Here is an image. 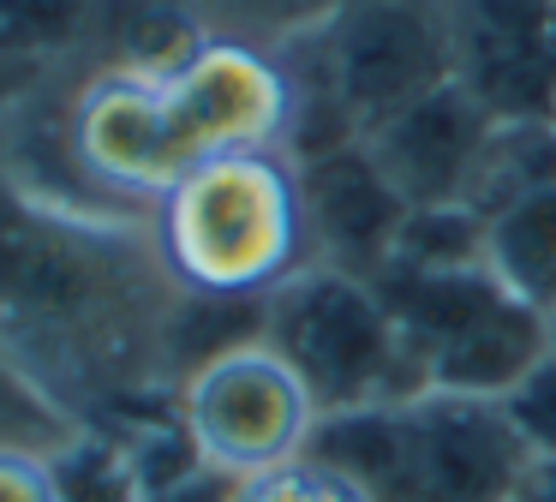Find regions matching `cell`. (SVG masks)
<instances>
[{"label": "cell", "mask_w": 556, "mask_h": 502, "mask_svg": "<svg viewBox=\"0 0 556 502\" xmlns=\"http://www.w3.org/2000/svg\"><path fill=\"white\" fill-rule=\"evenodd\" d=\"M61 78L0 126V365L73 430L126 437L174 413L186 293L150 210L66 167Z\"/></svg>", "instance_id": "obj_1"}, {"label": "cell", "mask_w": 556, "mask_h": 502, "mask_svg": "<svg viewBox=\"0 0 556 502\" xmlns=\"http://www.w3.org/2000/svg\"><path fill=\"white\" fill-rule=\"evenodd\" d=\"M156 251L192 299L257 305L317 263L300 162L288 150H240L198 162L150 210Z\"/></svg>", "instance_id": "obj_2"}, {"label": "cell", "mask_w": 556, "mask_h": 502, "mask_svg": "<svg viewBox=\"0 0 556 502\" xmlns=\"http://www.w3.org/2000/svg\"><path fill=\"white\" fill-rule=\"evenodd\" d=\"M281 66L293 78V162L365 143L401 108L455 84L443 0H353L281 48Z\"/></svg>", "instance_id": "obj_3"}, {"label": "cell", "mask_w": 556, "mask_h": 502, "mask_svg": "<svg viewBox=\"0 0 556 502\" xmlns=\"http://www.w3.org/2000/svg\"><path fill=\"white\" fill-rule=\"evenodd\" d=\"M305 454L365 485L371 502H520L532 473V454L503 401L437 389L324 413Z\"/></svg>", "instance_id": "obj_4"}, {"label": "cell", "mask_w": 556, "mask_h": 502, "mask_svg": "<svg viewBox=\"0 0 556 502\" xmlns=\"http://www.w3.org/2000/svg\"><path fill=\"white\" fill-rule=\"evenodd\" d=\"M264 341L300 371L317 413L425 394L383 287L329 263H305L264 299Z\"/></svg>", "instance_id": "obj_5"}, {"label": "cell", "mask_w": 556, "mask_h": 502, "mask_svg": "<svg viewBox=\"0 0 556 502\" xmlns=\"http://www.w3.org/2000/svg\"><path fill=\"white\" fill-rule=\"evenodd\" d=\"M425 389L503 401L544 353L551 317L520 305L491 269H389L377 275Z\"/></svg>", "instance_id": "obj_6"}, {"label": "cell", "mask_w": 556, "mask_h": 502, "mask_svg": "<svg viewBox=\"0 0 556 502\" xmlns=\"http://www.w3.org/2000/svg\"><path fill=\"white\" fill-rule=\"evenodd\" d=\"M174 406H180V425L192 437V454L228 485L300 461L312 449L317 418H324L300 371L264 335L192 365Z\"/></svg>", "instance_id": "obj_7"}, {"label": "cell", "mask_w": 556, "mask_h": 502, "mask_svg": "<svg viewBox=\"0 0 556 502\" xmlns=\"http://www.w3.org/2000/svg\"><path fill=\"white\" fill-rule=\"evenodd\" d=\"M61 90V150L66 167L85 179L97 198L156 210L162 191L180 174H192L180 150V131L168 114L162 72L126 66H85L66 72Z\"/></svg>", "instance_id": "obj_8"}, {"label": "cell", "mask_w": 556, "mask_h": 502, "mask_svg": "<svg viewBox=\"0 0 556 502\" xmlns=\"http://www.w3.org/2000/svg\"><path fill=\"white\" fill-rule=\"evenodd\" d=\"M162 90H168V114L192 167L240 150H288L293 78L269 48L210 36L192 60L162 72Z\"/></svg>", "instance_id": "obj_9"}, {"label": "cell", "mask_w": 556, "mask_h": 502, "mask_svg": "<svg viewBox=\"0 0 556 502\" xmlns=\"http://www.w3.org/2000/svg\"><path fill=\"white\" fill-rule=\"evenodd\" d=\"M455 84L491 120H556V0H443Z\"/></svg>", "instance_id": "obj_10"}, {"label": "cell", "mask_w": 556, "mask_h": 502, "mask_svg": "<svg viewBox=\"0 0 556 502\" xmlns=\"http://www.w3.org/2000/svg\"><path fill=\"white\" fill-rule=\"evenodd\" d=\"M491 126L496 120L460 84H443L425 102L401 108L389 126H377L365 138V150L383 167L389 186L401 191L407 210H443V203H467Z\"/></svg>", "instance_id": "obj_11"}, {"label": "cell", "mask_w": 556, "mask_h": 502, "mask_svg": "<svg viewBox=\"0 0 556 502\" xmlns=\"http://www.w3.org/2000/svg\"><path fill=\"white\" fill-rule=\"evenodd\" d=\"M300 186H305V222H312L317 263L377 281L395 258L407 203L383 179V167L371 162V150L341 143V150L312 155V162H300Z\"/></svg>", "instance_id": "obj_12"}, {"label": "cell", "mask_w": 556, "mask_h": 502, "mask_svg": "<svg viewBox=\"0 0 556 502\" xmlns=\"http://www.w3.org/2000/svg\"><path fill=\"white\" fill-rule=\"evenodd\" d=\"M484 269L539 317H556V179L484 222Z\"/></svg>", "instance_id": "obj_13"}, {"label": "cell", "mask_w": 556, "mask_h": 502, "mask_svg": "<svg viewBox=\"0 0 556 502\" xmlns=\"http://www.w3.org/2000/svg\"><path fill=\"white\" fill-rule=\"evenodd\" d=\"M109 0H0V60L42 72H85Z\"/></svg>", "instance_id": "obj_14"}, {"label": "cell", "mask_w": 556, "mask_h": 502, "mask_svg": "<svg viewBox=\"0 0 556 502\" xmlns=\"http://www.w3.org/2000/svg\"><path fill=\"white\" fill-rule=\"evenodd\" d=\"M544 179H556V126L551 120H496L484 138L479 174L467 186V210L491 222L515 198L539 191Z\"/></svg>", "instance_id": "obj_15"}, {"label": "cell", "mask_w": 556, "mask_h": 502, "mask_svg": "<svg viewBox=\"0 0 556 502\" xmlns=\"http://www.w3.org/2000/svg\"><path fill=\"white\" fill-rule=\"evenodd\" d=\"M210 36L228 42H252V48H293L300 36H312L317 24H329L341 12V0H192Z\"/></svg>", "instance_id": "obj_16"}, {"label": "cell", "mask_w": 556, "mask_h": 502, "mask_svg": "<svg viewBox=\"0 0 556 502\" xmlns=\"http://www.w3.org/2000/svg\"><path fill=\"white\" fill-rule=\"evenodd\" d=\"M54 478H61V502H144L126 442L102 437V430H78L73 442H61L54 449Z\"/></svg>", "instance_id": "obj_17"}, {"label": "cell", "mask_w": 556, "mask_h": 502, "mask_svg": "<svg viewBox=\"0 0 556 502\" xmlns=\"http://www.w3.org/2000/svg\"><path fill=\"white\" fill-rule=\"evenodd\" d=\"M228 502H371V490L353 485L348 473H336L317 454H300L288 466H269L257 478H240Z\"/></svg>", "instance_id": "obj_18"}, {"label": "cell", "mask_w": 556, "mask_h": 502, "mask_svg": "<svg viewBox=\"0 0 556 502\" xmlns=\"http://www.w3.org/2000/svg\"><path fill=\"white\" fill-rule=\"evenodd\" d=\"M508 425L520 430L532 461H556V353H544L515 389L503 394Z\"/></svg>", "instance_id": "obj_19"}, {"label": "cell", "mask_w": 556, "mask_h": 502, "mask_svg": "<svg viewBox=\"0 0 556 502\" xmlns=\"http://www.w3.org/2000/svg\"><path fill=\"white\" fill-rule=\"evenodd\" d=\"M0 502H61V478H54V449L42 442H0Z\"/></svg>", "instance_id": "obj_20"}, {"label": "cell", "mask_w": 556, "mask_h": 502, "mask_svg": "<svg viewBox=\"0 0 556 502\" xmlns=\"http://www.w3.org/2000/svg\"><path fill=\"white\" fill-rule=\"evenodd\" d=\"M233 497V485L228 478H216L210 466H192V473H180V478H168V485H150L144 490V502H228Z\"/></svg>", "instance_id": "obj_21"}, {"label": "cell", "mask_w": 556, "mask_h": 502, "mask_svg": "<svg viewBox=\"0 0 556 502\" xmlns=\"http://www.w3.org/2000/svg\"><path fill=\"white\" fill-rule=\"evenodd\" d=\"M61 78V72H42V66H18V60H0V126L18 114V108L30 102V96H42L49 84Z\"/></svg>", "instance_id": "obj_22"}, {"label": "cell", "mask_w": 556, "mask_h": 502, "mask_svg": "<svg viewBox=\"0 0 556 502\" xmlns=\"http://www.w3.org/2000/svg\"><path fill=\"white\" fill-rule=\"evenodd\" d=\"M520 502H556V461H532V473H527V490H520Z\"/></svg>", "instance_id": "obj_23"}, {"label": "cell", "mask_w": 556, "mask_h": 502, "mask_svg": "<svg viewBox=\"0 0 556 502\" xmlns=\"http://www.w3.org/2000/svg\"><path fill=\"white\" fill-rule=\"evenodd\" d=\"M551 353H556V317H551Z\"/></svg>", "instance_id": "obj_24"}, {"label": "cell", "mask_w": 556, "mask_h": 502, "mask_svg": "<svg viewBox=\"0 0 556 502\" xmlns=\"http://www.w3.org/2000/svg\"><path fill=\"white\" fill-rule=\"evenodd\" d=\"M341 7H353V0H341Z\"/></svg>", "instance_id": "obj_25"}, {"label": "cell", "mask_w": 556, "mask_h": 502, "mask_svg": "<svg viewBox=\"0 0 556 502\" xmlns=\"http://www.w3.org/2000/svg\"><path fill=\"white\" fill-rule=\"evenodd\" d=\"M551 126H556V120H551Z\"/></svg>", "instance_id": "obj_26"}]
</instances>
